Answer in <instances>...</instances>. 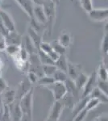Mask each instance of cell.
<instances>
[{"label": "cell", "instance_id": "60d3db41", "mask_svg": "<svg viewBox=\"0 0 108 121\" xmlns=\"http://www.w3.org/2000/svg\"><path fill=\"white\" fill-rule=\"evenodd\" d=\"M94 121H99V120H98V119H96V120H95Z\"/></svg>", "mask_w": 108, "mask_h": 121}, {"label": "cell", "instance_id": "9a60e30c", "mask_svg": "<svg viewBox=\"0 0 108 121\" xmlns=\"http://www.w3.org/2000/svg\"><path fill=\"white\" fill-rule=\"evenodd\" d=\"M80 72H81V71H80ZM80 72H79V67H78V65L73 64V63H71V62L69 61L67 72H66L69 78H70L72 80H74Z\"/></svg>", "mask_w": 108, "mask_h": 121}, {"label": "cell", "instance_id": "484cf974", "mask_svg": "<svg viewBox=\"0 0 108 121\" xmlns=\"http://www.w3.org/2000/svg\"><path fill=\"white\" fill-rule=\"evenodd\" d=\"M54 82V79L52 77H48V76H42L40 77L37 81L36 83H38L40 86H48L51 85Z\"/></svg>", "mask_w": 108, "mask_h": 121}, {"label": "cell", "instance_id": "277c9868", "mask_svg": "<svg viewBox=\"0 0 108 121\" xmlns=\"http://www.w3.org/2000/svg\"><path fill=\"white\" fill-rule=\"evenodd\" d=\"M64 109V103L60 100L55 101L50 110L48 117L45 121H58Z\"/></svg>", "mask_w": 108, "mask_h": 121}, {"label": "cell", "instance_id": "83f0119b", "mask_svg": "<svg viewBox=\"0 0 108 121\" xmlns=\"http://www.w3.org/2000/svg\"><path fill=\"white\" fill-rule=\"evenodd\" d=\"M96 86L99 88L100 91H102L104 94L108 95V83L107 81H104V80L99 79L97 78V83H96Z\"/></svg>", "mask_w": 108, "mask_h": 121}, {"label": "cell", "instance_id": "1f68e13d", "mask_svg": "<svg viewBox=\"0 0 108 121\" xmlns=\"http://www.w3.org/2000/svg\"><path fill=\"white\" fill-rule=\"evenodd\" d=\"M88 112H89L88 110L85 107L83 110H82L78 114L76 115V116L73 119V121H83L86 119V117L87 116Z\"/></svg>", "mask_w": 108, "mask_h": 121}, {"label": "cell", "instance_id": "9c48e42d", "mask_svg": "<svg viewBox=\"0 0 108 121\" xmlns=\"http://www.w3.org/2000/svg\"><path fill=\"white\" fill-rule=\"evenodd\" d=\"M6 44H15V45H22V36L19 34L16 31L10 32L7 36L5 37Z\"/></svg>", "mask_w": 108, "mask_h": 121}, {"label": "cell", "instance_id": "5b68a950", "mask_svg": "<svg viewBox=\"0 0 108 121\" xmlns=\"http://www.w3.org/2000/svg\"><path fill=\"white\" fill-rule=\"evenodd\" d=\"M96 83H97V73L96 71L91 73V75L88 77V79L86 81L85 86L82 88V98H85L90 95V92L92 91L95 87L96 86Z\"/></svg>", "mask_w": 108, "mask_h": 121}, {"label": "cell", "instance_id": "ab89813d", "mask_svg": "<svg viewBox=\"0 0 108 121\" xmlns=\"http://www.w3.org/2000/svg\"><path fill=\"white\" fill-rule=\"evenodd\" d=\"M49 1H51V2H52V3H54L55 5L58 4V3H60V0H49Z\"/></svg>", "mask_w": 108, "mask_h": 121}, {"label": "cell", "instance_id": "603a6c76", "mask_svg": "<svg viewBox=\"0 0 108 121\" xmlns=\"http://www.w3.org/2000/svg\"><path fill=\"white\" fill-rule=\"evenodd\" d=\"M23 47H24V48L29 53V55H30V54L36 53V52H37L36 48L35 47L34 44H33L32 41L30 40V38H29L27 36L25 37V45Z\"/></svg>", "mask_w": 108, "mask_h": 121}, {"label": "cell", "instance_id": "8d00e7d4", "mask_svg": "<svg viewBox=\"0 0 108 121\" xmlns=\"http://www.w3.org/2000/svg\"><path fill=\"white\" fill-rule=\"evenodd\" d=\"M4 65H5L4 60L0 56V77H1L2 73H3V68H4Z\"/></svg>", "mask_w": 108, "mask_h": 121}, {"label": "cell", "instance_id": "8992f818", "mask_svg": "<svg viewBox=\"0 0 108 121\" xmlns=\"http://www.w3.org/2000/svg\"><path fill=\"white\" fill-rule=\"evenodd\" d=\"M32 18L36 19L37 22L41 23V24H45L47 23V16L42 4H36L35 3Z\"/></svg>", "mask_w": 108, "mask_h": 121}, {"label": "cell", "instance_id": "ba28073f", "mask_svg": "<svg viewBox=\"0 0 108 121\" xmlns=\"http://www.w3.org/2000/svg\"><path fill=\"white\" fill-rule=\"evenodd\" d=\"M22 10L27 15L29 18L32 17L33 8H34L35 3L32 0H15Z\"/></svg>", "mask_w": 108, "mask_h": 121}, {"label": "cell", "instance_id": "f1b7e54d", "mask_svg": "<svg viewBox=\"0 0 108 121\" xmlns=\"http://www.w3.org/2000/svg\"><path fill=\"white\" fill-rule=\"evenodd\" d=\"M99 103H101L99 102V99H95V98H89L87 103H86V108L88 110V112H90V111H91L92 109L95 108L96 107L99 106Z\"/></svg>", "mask_w": 108, "mask_h": 121}, {"label": "cell", "instance_id": "4fadbf2b", "mask_svg": "<svg viewBox=\"0 0 108 121\" xmlns=\"http://www.w3.org/2000/svg\"><path fill=\"white\" fill-rule=\"evenodd\" d=\"M68 63L69 60H67L65 55H60L58 57V59L54 62V65H56V67L58 69H60L64 72H67V68H68Z\"/></svg>", "mask_w": 108, "mask_h": 121}, {"label": "cell", "instance_id": "44dd1931", "mask_svg": "<svg viewBox=\"0 0 108 121\" xmlns=\"http://www.w3.org/2000/svg\"><path fill=\"white\" fill-rule=\"evenodd\" d=\"M52 78L54 79V82H65V80L68 78V75L65 72L62 71L60 69H56L55 71L54 74L52 75Z\"/></svg>", "mask_w": 108, "mask_h": 121}, {"label": "cell", "instance_id": "7a4b0ae2", "mask_svg": "<svg viewBox=\"0 0 108 121\" xmlns=\"http://www.w3.org/2000/svg\"><path fill=\"white\" fill-rule=\"evenodd\" d=\"M47 87L52 91L55 101L61 100L65 97V95L67 94V90H66L65 85L64 82H54L53 83L48 86Z\"/></svg>", "mask_w": 108, "mask_h": 121}, {"label": "cell", "instance_id": "4dcf8cb0", "mask_svg": "<svg viewBox=\"0 0 108 121\" xmlns=\"http://www.w3.org/2000/svg\"><path fill=\"white\" fill-rule=\"evenodd\" d=\"M82 7L86 12H89L91 9L94 8L93 7V0H80Z\"/></svg>", "mask_w": 108, "mask_h": 121}, {"label": "cell", "instance_id": "6da1fadb", "mask_svg": "<svg viewBox=\"0 0 108 121\" xmlns=\"http://www.w3.org/2000/svg\"><path fill=\"white\" fill-rule=\"evenodd\" d=\"M32 87L20 99L19 105L23 115H26L32 120V106H33V91Z\"/></svg>", "mask_w": 108, "mask_h": 121}, {"label": "cell", "instance_id": "4316f807", "mask_svg": "<svg viewBox=\"0 0 108 121\" xmlns=\"http://www.w3.org/2000/svg\"><path fill=\"white\" fill-rule=\"evenodd\" d=\"M100 49L103 52L104 55H107L108 52V33H104L103 40L101 41V45H100Z\"/></svg>", "mask_w": 108, "mask_h": 121}, {"label": "cell", "instance_id": "d4e9b609", "mask_svg": "<svg viewBox=\"0 0 108 121\" xmlns=\"http://www.w3.org/2000/svg\"><path fill=\"white\" fill-rule=\"evenodd\" d=\"M20 46L19 45H15V44H7L6 46V48L4 51L7 52V54H9L11 56H14L15 55L19 53Z\"/></svg>", "mask_w": 108, "mask_h": 121}, {"label": "cell", "instance_id": "836d02e7", "mask_svg": "<svg viewBox=\"0 0 108 121\" xmlns=\"http://www.w3.org/2000/svg\"><path fill=\"white\" fill-rule=\"evenodd\" d=\"M39 78L40 77H39L36 73H34V72H32V71L27 72V80H28L29 82L31 84L36 83L39 79Z\"/></svg>", "mask_w": 108, "mask_h": 121}, {"label": "cell", "instance_id": "ffe728a7", "mask_svg": "<svg viewBox=\"0 0 108 121\" xmlns=\"http://www.w3.org/2000/svg\"><path fill=\"white\" fill-rule=\"evenodd\" d=\"M15 96H16V92L14 90L10 89L6 91L4 93V101L6 103V105L13 103L15 99Z\"/></svg>", "mask_w": 108, "mask_h": 121}, {"label": "cell", "instance_id": "ac0fdd59", "mask_svg": "<svg viewBox=\"0 0 108 121\" xmlns=\"http://www.w3.org/2000/svg\"><path fill=\"white\" fill-rule=\"evenodd\" d=\"M30 84L31 83L29 82L28 80H27V81H23L20 83L19 87V90H18V95H19V96L20 99L22 98V97L29 91V90L32 88V87L30 86Z\"/></svg>", "mask_w": 108, "mask_h": 121}, {"label": "cell", "instance_id": "74e56055", "mask_svg": "<svg viewBox=\"0 0 108 121\" xmlns=\"http://www.w3.org/2000/svg\"><path fill=\"white\" fill-rule=\"evenodd\" d=\"M98 120L99 121H108L107 119V115H103V116H101L98 118Z\"/></svg>", "mask_w": 108, "mask_h": 121}, {"label": "cell", "instance_id": "3957f363", "mask_svg": "<svg viewBox=\"0 0 108 121\" xmlns=\"http://www.w3.org/2000/svg\"><path fill=\"white\" fill-rule=\"evenodd\" d=\"M88 13L90 19L95 22H103L107 19L108 9L107 7L104 8H93Z\"/></svg>", "mask_w": 108, "mask_h": 121}, {"label": "cell", "instance_id": "8fae6325", "mask_svg": "<svg viewBox=\"0 0 108 121\" xmlns=\"http://www.w3.org/2000/svg\"><path fill=\"white\" fill-rule=\"evenodd\" d=\"M90 98H95L99 100V102L101 103H107L108 99H107V95L106 94H104L103 91H100L97 86H95V88L92 90V91L90 92Z\"/></svg>", "mask_w": 108, "mask_h": 121}, {"label": "cell", "instance_id": "f35d334b", "mask_svg": "<svg viewBox=\"0 0 108 121\" xmlns=\"http://www.w3.org/2000/svg\"><path fill=\"white\" fill-rule=\"evenodd\" d=\"M20 121H32V120L29 118L28 116H27L26 115H23V116H22V118H21Z\"/></svg>", "mask_w": 108, "mask_h": 121}, {"label": "cell", "instance_id": "52a82bcc", "mask_svg": "<svg viewBox=\"0 0 108 121\" xmlns=\"http://www.w3.org/2000/svg\"><path fill=\"white\" fill-rule=\"evenodd\" d=\"M0 22L3 24L9 32L15 31V23L14 22L12 17L7 11L0 10Z\"/></svg>", "mask_w": 108, "mask_h": 121}, {"label": "cell", "instance_id": "cb8c5ba5", "mask_svg": "<svg viewBox=\"0 0 108 121\" xmlns=\"http://www.w3.org/2000/svg\"><path fill=\"white\" fill-rule=\"evenodd\" d=\"M50 44H51V45H52L54 51L57 52L59 55H65V52H66L67 48H65V47L62 46L61 44L57 41V40H53V41L52 43H50Z\"/></svg>", "mask_w": 108, "mask_h": 121}, {"label": "cell", "instance_id": "d6a6232c", "mask_svg": "<svg viewBox=\"0 0 108 121\" xmlns=\"http://www.w3.org/2000/svg\"><path fill=\"white\" fill-rule=\"evenodd\" d=\"M19 56L20 58V60H22L23 61H27L29 58V53L24 48V47L20 46V49L19 52Z\"/></svg>", "mask_w": 108, "mask_h": 121}, {"label": "cell", "instance_id": "d6986e66", "mask_svg": "<svg viewBox=\"0 0 108 121\" xmlns=\"http://www.w3.org/2000/svg\"><path fill=\"white\" fill-rule=\"evenodd\" d=\"M64 83H65V85L66 90H67V93L71 94L74 97V95H75V92L76 91H78V89H77L73 80H72V79H70L68 78Z\"/></svg>", "mask_w": 108, "mask_h": 121}, {"label": "cell", "instance_id": "f546056e", "mask_svg": "<svg viewBox=\"0 0 108 121\" xmlns=\"http://www.w3.org/2000/svg\"><path fill=\"white\" fill-rule=\"evenodd\" d=\"M39 49L41 50L42 52H45L46 54H48L49 52H51L52 50H53V48H52V47L50 43L42 41L40 43V46H39Z\"/></svg>", "mask_w": 108, "mask_h": 121}, {"label": "cell", "instance_id": "e575fe53", "mask_svg": "<svg viewBox=\"0 0 108 121\" xmlns=\"http://www.w3.org/2000/svg\"><path fill=\"white\" fill-rule=\"evenodd\" d=\"M7 44H6L5 37L2 34H0V51H4Z\"/></svg>", "mask_w": 108, "mask_h": 121}, {"label": "cell", "instance_id": "7402d4cb", "mask_svg": "<svg viewBox=\"0 0 108 121\" xmlns=\"http://www.w3.org/2000/svg\"><path fill=\"white\" fill-rule=\"evenodd\" d=\"M96 73H97V78L99 79L107 81V78H108L107 68L106 66H104L102 63L101 65H99V67L97 71H96Z\"/></svg>", "mask_w": 108, "mask_h": 121}, {"label": "cell", "instance_id": "2e32d148", "mask_svg": "<svg viewBox=\"0 0 108 121\" xmlns=\"http://www.w3.org/2000/svg\"><path fill=\"white\" fill-rule=\"evenodd\" d=\"M23 116V112L19 107V103H16L12 107L11 111V118L13 121H20L21 118Z\"/></svg>", "mask_w": 108, "mask_h": 121}, {"label": "cell", "instance_id": "5bb4252c", "mask_svg": "<svg viewBox=\"0 0 108 121\" xmlns=\"http://www.w3.org/2000/svg\"><path fill=\"white\" fill-rule=\"evenodd\" d=\"M88 77H89V76L86 75V73H82V72H80V73H78V76L76 77V78L73 80L78 91H80L81 89L83 88V86H85L86 81H87V79H88Z\"/></svg>", "mask_w": 108, "mask_h": 121}, {"label": "cell", "instance_id": "e0dca14e", "mask_svg": "<svg viewBox=\"0 0 108 121\" xmlns=\"http://www.w3.org/2000/svg\"><path fill=\"white\" fill-rule=\"evenodd\" d=\"M57 69L54 64H48V65H42V72L45 76L52 77L55 71Z\"/></svg>", "mask_w": 108, "mask_h": 121}, {"label": "cell", "instance_id": "d590c367", "mask_svg": "<svg viewBox=\"0 0 108 121\" xmlns=\"http://www.w3.org/2000/svg\"><path fill=\"white\" fill-rule=\"evenodd\" d=\"M7 88V84L6 82V81L2 77H0V93L6 91Z\"/></svg>", "mask_w": 108, "mask_h": 121}, {"label": "cell", "instance_id": "30bf717a", "mask_svg": "<svg viewBox=\"0 0 108 121\" xmlns=\"http://www.w3.org/2000/svg\"><path fill=\"white\" fill-rule=\"evenodd\" d=\"M27 36L30 38V40H32L35 47L36 48V49L38 50L39 46H40V43L42 42V37H41L40 33L36 32L35 29H33L31 26H29L27 28Z\"/></svg>", "mask_w": 108, "mask_h": 121}, {"label": "cell", "instance_id": "7c38bea8", "mask_svg": "<svg viewBox=\"0 0 108 121\" xmlns=\"http://www.w3.org/2000/svg\"><path fill=\"white\" fill-rule=\"evenodd\" d=\"M57 41L65 48H68L70 44H71V41H72L71 35H70V33L68 32H61L60 35V36H59Z\"/></svg>", "mask_w": 108, "mask_h": 121}]
</instances>
